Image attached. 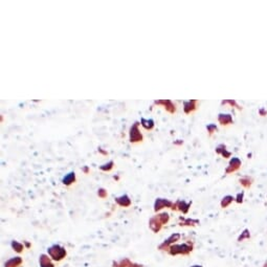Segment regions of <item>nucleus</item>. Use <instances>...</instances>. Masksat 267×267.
<instances>
[{
    "label": "nucleus",
    "instance_id": "nucleus-1",
    "mask_svg": "<svg viewBox=\"0 0 267 267\" xmlns=\"http://www.w3.org/2000/svg\"><path fill=\"white\" fill-rule=\"evenodd\" d=\"M140 123L135 122L129 129V140L131 144H138L142 142L144 140V135L140 130Z\"/></svg>",
    "mask_w": 267,
    "mask_h": 267
},
{
    "label": "nucleus",
    "instance_id": "nucleus-2",
    "mask_svg": "<svg viewBox=\"0 0 267 267\" xmlns=\"http://www.w3.org/2000/svg\"><path fill=\"white\" fill-rule=\"evenodd\" d=\"M155 105H161L164 106V108L166 109V111L171 114H174L176 112V105L173 103V101L171 100H159V101H155L154 102Z\"/></svg>",
    "mask_w": 267,
    "mask_h": 267
},
{
    "label": "nucleus",
    "instance_id": "nucleus-3",
    "mask_svg": "<svg viewBox=\"0 0 267 267\" xmlns=\"http://www.w3.org/2000/svg\"><path fill=\"white\" fill-rule=\"evenodd\" d=\"M197 103L198 101L196 100H190V101H184L183 102V111L186 114H190V113L194 112L197 109Z\"/></svg>",
    "mask_w": 267,
    "mask_h": 267
},
{
    "label": "nucleus",
    "instance_id": "nucleus-4",
    "mask_svg": "<svg viewBox=\"0 0 267 267\" xmlns=\"http://www.w3.org/2000/svg\"><path fill=\"white\" fill-rule=\"evenodd\" d=\"M76 180V173H74V171L69 172L68 174H66L65 176L63 177V179H62V182H63L64 186H71L72 183H74Z\"/></svg>",
    "mask_w": 267,
    "mask_h": 267
},
{
    "label": "nucleus",
    "instance_id": "nucleus-5",
    "mask_svg": "<svg viewBox=\"0 0 267 267\" xmlns=\"http://www.w3.org/2000/svg\"><path fill=\"white\" fill-rule=\"evenodd\" d=\"M140 125L144 127V129L151 131V130H153V128H154L155 122H154V120H152V118L147 120V118H140Z\"/></svg>",
    "mask_w": 267,
    "mask_h": 267
},
{
    "label": "nucleus",
    "instance_id": "nucleus-6",
    "mask_svg": "<svg viewBox=\"0 0 267 267\" xmlns=\"http://www.w3.org/2000/svg\"><path fill=\"white\" fill-rule=\"evenodd\" d=\"M240 166H241L240 160L238 159V158H233V159L230 160L228 168L226 169V173H230V172H235L236 170H238L239 168H240Z\"/></svg>",
    "mask_w": 267,
    "mask_h": 267
},
{
    "label": "nucleus",
    "instance_id": "nucleus-7",
    "mask_svg": "<svg viewBox=\"0 0 267 267\" xmlns=\"http://www.w3.org/2000/svg\"><path fill=\"white\" fill-rule=\"evenodd\" d=\"M218 120L221 125L224 126L230 124V123L233 122V118H232V115L230 114H223V113H221L218 116Z\"/></svg>",
    "mask_w": 267,
    "mask_h": 267
},
{
    "label": "nucleus",
    "instance_id": "nucleus-8",
    "mask_svg": "<svg viewBox=\"0 0 267 267\" xmlns=\"http://www.w3.org/2000/svg\"><path fill=\"white\" fill-rule=\"evenodd\" d=\"M171 205V202L169 200H166V199H157L156 202H155V211H158L160 208H164V206H170Z\"/></svg>",
    "mask_w": 267,
    "mask_h": 267
},
{
    "label": "nucleus",
    "instance_id": "nucleus-9",
    "mask_svg": "<svg viewBox=\"0 0 267 267\" xmlns=\"http://www.w3.org/2000/svg\"><path fill=\"white\" fill-rule=\"evenodd\" d=\"M116 202H118V204H120V205H124V206H128V205H130V203H131V201H130L129 197H128L127 195H123V196L116 198Z\"/></svg>",
    "mask_w": 267,
    "mask_h": 267
},
{
    "label": "nucleus",
    "instance_id": "nucleus-10",
    "mask_svg": "<svg viewBox=\"0 0 267 267\" xmlns=\"http://www.w3.org/2000/svg\"><path fill=\"white\" fill-rule=\"evenodd\" d=\"M113 168H114V161L113 160H110L107 164H104L102 166H100V170H102L104 172H110Z\"/></svg>",
    "mask_w": 267,
    "mask_h": 267
},
{
    "label": "nucleus",
    "instance_id": "nucleus-11",
    "mask_svg": "<svg viewBox=\"0 0 267 267\" xmlns=\"http://www.w3.org/2000/svg\"><path fill=\"white\" fill-rule=\"evenodd\" d=\"M216 152L219 153V154H222L223 156L225 157V158H227V157L230 156V153L226 151V150H225V146H224V145H219L218 147H217V149H216Z\"/></svg>",
    "mask_w": 267,
    "mask_h": 267
},
{
    "label": "nucleus",
    "instance_id": "nucleus-12",
    "mask_svg": "<svg viewBox=\"0 0 267 267\" xmlns=\"http://www.w3.org/2000/svg\"><path fill=\"white\" fill-rule=\"evenodd\" d=\"M232 201H233V197H232V196H226L225 198H223L222 203H221V204H222L223 208H225V206H227L228 204L232 202Z\"/></svg>",
    "mask_w": 267,
    "mask_h": 267
},
{
    "label": "nucleus",
    "instance_id": "nucleus-13",
    "mask_svg": "<svg viewBox=\"0 0 267 267\" xmlns=\"http://www.w3.org/2000/svg\"><path fill=\"white\" fill-rule=\"evenodd\" d=\"M206 129H208V131L210 132V134H213L214 132H216V131H217V127H216V125H214V124L208 125V127H206Z\"/></svg>",
    "mask_w": 267,
    "mask_h": 267
},
{
    "label": "nucleus",
    "instance_id": "nucleus-14",
    "mask_svg": "<svg viewBox=\"0 0 267 267\" xmlns=\"http://www.w3.org/2000/svg\"><path fill=\"white\" fill-rule=\"evenodd\" d=\"M98 195L101 197H105L106 196V191L104 189H100L98 190Z\"/></svg>",
    "mask_w": 267,
    "mask_h": 267
},
{
    "label": "nucleus",
    "instance_id": "nucleus-15",
    "mask_svg": "<svg viewBox=\"0 0 267 267\" xmlns=\"http://www.w3.org/2000/svg\"><path fill=\"white\" fill-rule=\"evenodd\" d=\"M82 171L85 173V174H89V172H90V170H89V168L87 167V166H84L83 169H82Z\"/></svg>",
    "mask_w": 267,
    "mask_h": 267
},
{
    "label": "nucleus",
    "instance_id": "nucleus-16",
    "mask_svg": "<svg viewBox=\"0 0 267 267\" xmlns=\"http://www.w3.org/2000/svg\"><path fill=\"white\" fill-rule=\"evenodd\" d=\"M178 140V142H174L175 145H181V144H182V140Z\"/></svg>",
    "mask_w": 267,
    "mask_h": 267
},
{
    "label": "nucleus",
    "instance_id": "nucleus-17",
    "mask_svg": "<svg viewBox=\"0 0 267 267\" xmlns=\"http://www.w3.org/2000/svg\"><path fill=\"white\" fill-rule=\"evenodd\" d=\"M264 267H267V265H265V266H264Z\"/></svg>",
    "mask_w": 267,
    "mask_h": 267
}]
</instances>
